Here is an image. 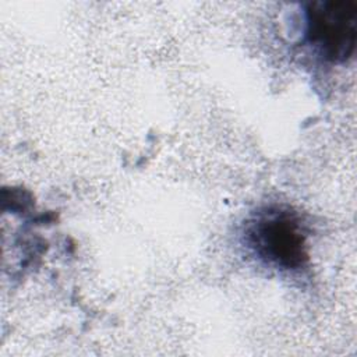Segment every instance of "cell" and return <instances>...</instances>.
I'll list each match as a JSON object with an SVG mask.
<instances>
[{
	"mask_svg": "<svg viewBox=\"0 0 357 357\" xmlns=\"http://www.w3.org/2000/svg\"><path fill=\"white\" fill-rule=\"evenodd\" d=\"M305 42L332 63L349 60L357 43V1L319 0L305 7Z\"/></svg>",
	"mask_w": 357,
	"mask_h": 357,
	"instance_id": "cell-2",
	"label": "cell"
},
{
	"mask_svg": "<svg viewBox=\"0 0 357 357\" xmlns=\"http://www.w3.org/2000/svg\"><path fill=\"white\" fill-rule=\"evenodd\" d=\"M245 247L265 265L297 272L310 261L307 230L301 218L284 206H266L244 226Z\"/></svg>",
	"mask_w": 357,
	"mask_h": 357,
	"instance_id": "cell-1",
	"label": "cell"
}]
</instances>
